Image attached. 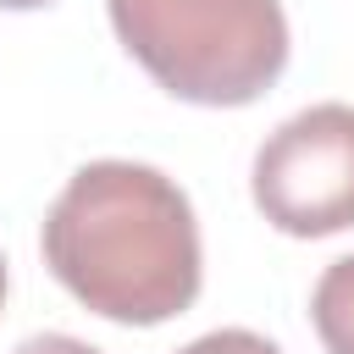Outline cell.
Segmentation results:
<instances>
[{
  "instance_id": "cell-5",
  "label": "cell",
  "mask_w": 354,
  "mask_h": 354,
  "mask_svg": "<svg viewBox=\"0 0 354 354\" xmlns=\"http://www.w3.org/2000/svg\"><path fill=\"white\" fill-rule=\"evenodd\" d=\"M177 354H282L271 337L249 332V326H221V332H205L194 343H183Z\"/></svg>"
},
{
  "instance_id": "cell-2",
  "label": "cell",
  "mask_w": 354,
  "mask_h": 354,
  "mask_svg": "<svg viewBox=\"0 0 354 354\" xmlns=\"http://www.w3.org/2000/svg\"><path fill=\"white\" fill-rule=\"evenodd\" d=\"M127 55L188 105H249L288 66L282 0H105Z\"/></svg>"
},
{
  "instance_id": "cell-1",
  "label": "cell",
  "mask_w": 354,
  "mask_h": 354,
  "mask_svg": "<svg viewBox=\"0 0 354 354\" xmlns=\"http://www.w3.org/2000/svg\"><path fill=\"white\" fill-rule=\"evenodd\" d=\"M44 266L94 315L160 326L199 299V221L188 194L144 160H88L44 210Z\"/></svg>"
},
{
  "instance_id": "cell-4",
  "label": "cell",
  "mask_w": 354,
  "mask_h": 354,
  "mask_svg": "<svg viewBox=\"0 0 354 354\" xmlns=\"http://www.w3.org/2000/svg\"><path fill=\"white\" fill-rule=\"evenodd\" d=\"M310 321H315V337L326 354H354V254L332 260L315 277Z\"/></svg>"
},
{
  "instance_id": "cell-7",
  "label": "cell",
  "mask_w": 354,
  "mask_h": 354,
  "mask_svg": "<svg viewBox=\"0 0 354 354\" xmlns=\"http://www.w3.org/2000/svg\"><path fill=\"white\" fill-rule=\"evenodd\" d=\"M33 6H50V0H0V11H33Z\"/></svg>"
},
{
  "instance_id": "cell-8",
  "label": "cell",
  "mask_w": 354,
  "mask_h": 354,
  "mask_svg": "<svg viewBox=\"0 0 354 354\" xmlns=\"http://www.w3.org/2000/svg\"><path fill=\"white\" fill-rule=\"evenodd\" d=\"M6 288H11V277H6V254H0V310H6Z\"/></svg>"
},
{
  "instance_id": "cell-3",
  "label": "cell",
  "mask_w": 354,
  "mask_h": 354,
  "mask_svg": "<svg viewBox=\"0 0 354 354\" xmlns=\"http://www.w3.org/2000/svg\"><path fill=\"white\" fill-rule=\"evenodd\" d=\"M249 194L288 238H332L354 227V105L321 100L277 122L254 149Z\"/></svg>"
},
{
  "instance_id": "cell-6",
  "label": "cell",
  "mask_w": 354,
  "mask_h": 354,
  "mask_svg": "<svg viewBox=\"0 0 354 354\" xmlns=\"http://www.w3.org/2000/svg\"><path fill=\"white\" fill-rule=\"evenodd\" d=\"M11 354H100V348L83 343V337H66V332H33V337H22Z\"/></svg>"
}]
</instances>
